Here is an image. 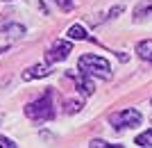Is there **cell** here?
Wrapping results in <instances>:
<instances>
[{
    "label": "cell",
    "instance_id": "cell-1",
    "mask_svg": "<svg viewBox=\"0 0 152 148\" xmlns=\"http://www.w3.org/2000/svg\"><path fill=\"white\" fill-rule=\"evenodd\" d=\"M77 66H80L82 73H86V75H91V77H102V80H109V77H111V66H109V62L104 57H100V55H82L80 62H77Z\"/></svg>",
    "mask_w": 152,
    "mask_h": 148
},
{
    "label": "cell",
    "instance_id": "cell-2",
    "mask_svg": "<svg viewBox=\"0 0 152 148\" xmlns=\"http://www.w3.org/2000/svg\"><path fill=\"white\" fill-rule=\"evenodd\" d=\"M25 116L32 121H48L55 116V107H52V89H48L41 98L32 100L25 107Z\"/></svg>",
    "mask_w": 152,
    "mask_h": 148
},
{
    "label": "cell",
    "instance_id": "cell-3",
    "mask_svg": "<svg viewBox=\"0 0 152 148\" xmlns=\"http://www.w3.org/2000/svg\"><path fill=\"white\" fill-rule=\"evenodd\" d=\"M141 112L139 110H134V107H129V110H123V112H116V114H111V125H114L116 130H121V128H136L141 123Z\"/></svg>",
    "mask_w": 152,
    "mask_h": 148
},
{
    "label": "cell",
    "instance_id": "cell-4",
    "mask_svg": "<svg viewBox=\"0 0 152 148\" xmlns=\"http://www.w3.org/2000/svg\"><path fill=\"white\" fill-rule=\"evenodd\" d=\"M73 50V43L70 41H55L50 46V50L45 52V59L50 62V64H57V62H64V59L68 57V52Z\"/></svg>",
    "mask_w": 152,
    "mask_h": 148
},
{
    "label": "cell",
    "instance_id": "cell-5",
    "mask_svg": "<svg viewBox=\"0 0 152 148\" xmlns=\"http://www.w3.org/2000/svg\"><path fill=\"white\" fill-rule=\"evenodd\" d=\"M73 75V73H70ZM75 77V87L80 89V94H84V96H91L95 91V84H93V80H91V75H86V73H77V75H73Z\"/></svg>",
    "mask_w": 152,
    "mask_h": 148
},
{
    "label": "cell",
    "instance_id": "cell-6",
    "mask_svg": "<svg viewBox=\"0 0 152 148\" xmlns=\"http://www.w3.org/2000/svg\"><path fill=\"white\" fill-rule=\"evenodd\" d=\"M50 66H45V64H34L30 66L27 71H23V80H37V77H48L50 75Z\"/></svg>",
    "mask_w": 152,
    "mask_h": 148
},
{
    "label": "cell",
    "instance_id": "cell-7",
    "mask_svg": "<svg viewBox=\"0 0 152 148\" xmlns=\"http://www.w3.org/2000/svg\"><path fill=\"white\" fill-rule=\"evenodd\" d=\"M136 18H152V0H143L136 9H134Z\"/></svg>",
    "mask_w": 152,
    "mask_h": 148
},
{
    "label": "cell",
    "instance_id": "cell-8",
    "mask_svg": "<svg viewBox=\"0 0 152 148\" xmlns=\"http://www.w3.org/2000/svg\"><path fill=\"white\" fill-rule=\"evenodd\" d=\"M136 52H139L141 59H148V62H152V39H148V41H141L139 46H136Z\"/></svg>",
    "mask_w": 152,
    "mask_h": 148
},
{
    "label": "cell",
    "instance_id": "cell-9",
    "mask_svg": "<svg viewBox=\"0 0 152 148\" xmlns=\"http://www.w3.org/2000/svg\"><path fill=\"white\" fill-rule=\"evenodd\" d=\"M68 37L73 39V41H84V39H89V34H86V30H84L82 25H73L68 30Z\"/></svg>",
    "mask_w": 152,
    "mask_h": 148
},
{
    "label": "cell",
    "instance_id": "cell-10",
    "mask_svg": "<svg viewBox=\"0 0 152 148\" xmlns=\"http://www.w3.org/2000/svg\"><path fill=\"white\" fill-rule=\"evenodd\" d=\"M136 146H141V148H152V128L145 130L143 135L136 137Z\"/></svg>",
    "mask_w": 152,
    "mask_h": 148
},
{
    "label": "cell",
    "instance_id": "cell-11",
    "mask_svg": "<svg viewBox=\"0 0 152 148\" xmlns=\"http://www.w3.org/2000/svg\"><path fill=\"white\" fill-rule=\"evenodd\" d=\"M82 110V103H80V100H68V103H66V112H68V114H75V112H80Z\"/></svg>",
    "mask_w": 152,
    "mask_h": 148
},
{
    "label": "cell",
    "instance_id": "cell-12",
    "mask_svg": "<svg viewBox=\"0 0 152 148\" xmlns=\"http://www.w3.org/2000/svg\"><path fill=\"white\" fill-rule=\"evenodd\" d=\"M91 148H123V146H114V144H107V141H102V139H93Z\"/></svg>",
    "mask_w": 152,
    "mask_h": 148
},
{
    "label": "cell",
    "instance_id": "cell-13",
    "mask_svg": "<svg viewBox=\"0 0 152 148\" xmlns=\"http://www.w3.org/2000/svg\"><path fill=\"white\" fill-rule=\"evenodd\" d=\"M0 148H16V144L12 139H7V137H0Z\"/></svg>",
    "mask_w": 152,
    "mask_h": 148
},
{
    "label": "cell",
    "instance_id": "cell-14",
    "mask_svg": "<svg viewBox=\"0 0 152 148\" xmlns=\"http://www.w3.org/2000/svg\"><path fill=\"white\" fill-rule=\"evenodd\" d=\"M52 2H55V5H59L61 9H70V7H73V2H70V0H52Z\"/></svg>",
    "mask_w": 152,
    "mask_h": 148
},
{
    "label": "cell",
    "instance_id": "cell-15",
    "mask_svg": "<svg viewBox=\"0 0 152 148\" xmlns=\"http://www.w3.org/2000/svg\"><path fill=\"white\" fill-rule=\"evenodd\" d=\"M5 2H12V0H5Z\"/></svg>",
    "mask_w": 152,
    "mask_h": 148
}]
</instances>
